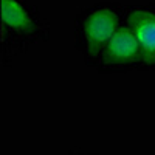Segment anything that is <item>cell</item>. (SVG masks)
Instances as JSON below:
<instances>
[{"label": "cell", "mask_w": 155, "mask_h": 155, "mask_svg": "<svg viewBox=\"0 0 155 155\" xmlns=\"http://www.w3.org/2000/svg\"><path fill=\"white\" fill-rule=\"evenodd\" d=\"M143 61V51L135 33L130 28H118L104 50V64L124 65L135 61Z\"/></svg>", "instance_id": "7a4b0ae2"}, {"label": "cell", "mask_w": 155, "mask_h": 155, "mask_svg": "<svg viewBox=\"0 0 155 155\" xmlns=\"http://www.w3.org/2000/svg\"><path fill=\"white\" fill-rule=\"evenodd\" d=\"M2 17L6 25L14 30H31L33 22L28 12L16 0H2Z\"/></svg>", "instance_id": "277c9868"}, {"label": "cell", "mask_w": 155, "mask_h": 155, "mask_svg": "<svg viewBox=\"0 0 155 155\" xmlns=\"http://www.w3.org/2000/svg\"><path fill=\"white\" fill-rule=\"evenodd\" d=\"M129 27L135 33L143 51V62L155 64V14L137 9L129 14Z\"/></svg>", "instance_id": "3957f363"}, {"label": "cell", "mask_w": 155, "mask_h": 155, "mask_svg": "<svg viewBox=\"0 0 155 155\" xmlns=\"http://www.w3.org/2000/svg\"><path fill=\"white\" fill-rule=\"evenodd\" d=\"M118 30V16L112 9L101 8L90 12L84 22V39L90 54H96L106 47L110 37Z\"/></svg>", "instance_id": "6da1fadb"}]
</instances>
